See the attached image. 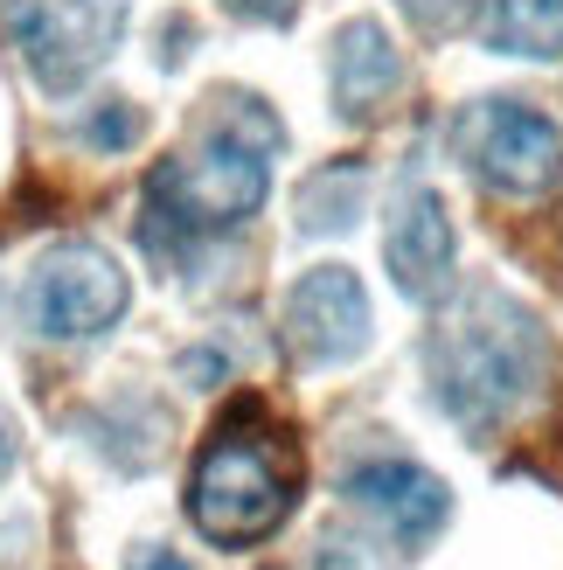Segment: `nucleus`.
<instances>
[{"instance_id":"f257e3e1","label":"nucleus","mask_w":563,"mask_h":570,"mask_svg":"<svg viewBox=\"0 0 563 570\" xmlns=\"http://www.w3.org/2000/svg\"><path fill=\"white\" fill-rule=\"evenodd\" d=\"M299 494H306V452L293 439V424L278 411H265L258 396H237L209 424L203 452H195L188 522L216 550H250V543L286 529Z\"/></svg>"},{"instance_id":"f03ea898","label":"nucleus","mask_w":563,"mask_h":570,"mask_svg":"<svg viewBox=\"0 0 563 570\" xmlns=\"http://www.w3.org/2000/svg\"><path fill=\"white\" fill-rule=\"evenodd\" d=\"M278 139L286 132L258 98H223V119L203 147L160 160L147 175V237L195 244V237H223L237 223H250L271 188Z\"/></svg>"},{"instance_id":"7ed1b4c3","label":"nucleus","mask_w":563,"mask_h":570,"mask_svg":"<svg viewBox=\"0 0 563 570\" xmlns=\"http://www.w3.org/2000/svg\"><path fill=\"white\" fill-rule=\"evenodd\" d=\"M425 368L438 404L453 411L466 432H487L508 411L529 404V390L543 376V327L536 313L508 293H466L453 313H438L425 341Z\"/></svg>"},{"instance_id":"20e7f679","label":"nucleus","mask_w":563,"mask_h":570,"mask_svg":"<svg viewBox=\"0 0 563 570\" xmlns=\"http://www.w3.org/2000/svg\"><path fill=\"white\" fill-rule=\"evenodd\" d=\"M460 154L487 188L522 195V203H543V195L563 188V132H556V119H543L522 98L473 105L460 126Z\"/></svg>"},{"instance_id":"39448f33","label":"nucleus","mask_w":563,"mask_h":570,"mask_svg":"<svg viewBox=\"0 0 563 570\" xmlns=\"http://www.w3.org/2000/svg\"><path fill=\"white\" fill-rule=\"evenodd\" d=\"M132 0H14L8 28L42 91H77L126 36Z\"/></svg>"},{"instance_id":"423d86ee","label":"nucleus","mask_w":563,"mask_h":570,"mask_svg":"<svg viewBox=\"0 0 563 570\" xmlns=\"http://www.w3.org/2000/svg\"><path fill=\"white\" fill-rule=\"evenodd\" d=\"M132 285L119 272V258L98 244H56L28 278V321L49 341H98L105 327L126 321Z\"/></svg>"},{"instance_id":"0eeeda50","label":"nucleus","mask_w":563,"mask_h":570,"mask_svg":"<svg viewBox=\"0 0 563 570\" xmlns=\"http://www.w3.org/2000/svg\"><path fill=\"white\" fill-rule=\"evenodd\" d=\"M286 348L306 368H327L369 348V293L348 265H314L286 293Z\"/></svg>"},{"instance_id":"6e6552de","label":"nucleus","mask_w":563,"mask_h":570,"mask_svg":"<svg viewBox=\"0 0 563 570\" xmlns=\"http://www.w3.org/2000/svg\"><path fill=\"white\" fill-rule=\"evenodd\" d=\"M453 258L460 244H453V223H445V203L432 188H404L397 209H389V237H383V265L397 278V293L425 306L445 299L453 293Z\"/></svg>"},{"instance_id":"1a4fd4ad","label":"nucleus","mask_w":563,"mask_h":570,"mask_svg":"<svg viewBox=\"0 0 563 570\" xmlns=\"http://www.w3.org/2000/svg\"><path fill=\"white\" fill-rule=\"evenodd\" d=\"M342 488H348L355 508H369L376 522H389L397 543H425V535L445 522V508H453L445 480L425 473L417 460H369V466H355Z\"/></svg>"},{"instance_id":"9d476101","label":"nucleus","mask_w":563,"mask_h":570,"mask_svg":"<svg viewBox=\"0 0 563 570\" xmlns=\"http://www.w3.org/2000/svg\"><path fill=\"white\" fill-rule=\"evenodd\" d=\"M397 83H404V56L383 21H348L334 36V111L342 119H369Z\"/></svg>"},{"instance_id":"9b49d317","label":"nucleus","mask_w":563,"mask_h":570,"mask_svg":"<svg viewBox=\"0 0 563 570\" xmlns=\"http://www.w3.org/2000/svg\"><path fill=\"white\" fill-rule=\"evenodd\" d=\"M487 42L501 56H536V63H556V56H563V0H494Z\"/></svg>"},{"instance_id":"f8f14e48","label":"nucleus","mask_w":563,"mask_h":570,"mask_svg":"<svg viewBox=\"0 0 563 570\" xmlns=\"http://www.w3.org/2000/svg\"><path fill=\"white\" fill-rule=\"evenodd\" d=\"M355 195H362V167H334L327 181L299 195V223L306 230H348L355 223Z\"/></svg>"},{"instance_id":"ddd939ff","label":"nucleus","mask_w":563,"mask_h":570,"mask_svg":"<svg viewBox=\"0 0 563 570\" xmlns=\"http://www.w3.org/2000/svg\"><path fill=\"white\" fill-rule=\"evenodd\" d=\"M237 21H286L293 14V0H223Z\"/></svg>"},{"instance_id":"4468645a","label":"nucleus","mask_w":563,"mask_h":570,"mask_svg":"<svg viewBox=\"0 0 563 570\" xmlns=\"http://www.w3.org/2000/svg\"><path fill=\"white\" fill-rule=\"evenodd\" d=\"M126 570H188V563L167 550V543H139V550L126 557Z\"/></svg>"},{"instance_id":"2eb2a0df","label":"nucleus","mask_w":563,"mask_h":570,"mask_svg":"<svg viewBox=\"0 0 563 570\" xmlns=\"http://www.w3.org/2000/svg\"><path fill=\"white\" fill-rule=\"evenodd\" d=\"M132 111H105V119H98V139H105V147H119V139H132Z\"/></svg>"},{"instance_id":"dca6fc26","label":"nucleus","mask_w":563,"mask_h":570,"mask_svg":"<svg viewBox=\"0 0 563 570\" xmlns=\"http://www.w3.org/2000/svg\"><path fill=\"white\" fill-rule=\"evenodd\" d=\"M8 466H14V417L0 411V473H8Z\"/></svg>"}]
</instances>
